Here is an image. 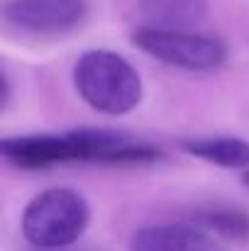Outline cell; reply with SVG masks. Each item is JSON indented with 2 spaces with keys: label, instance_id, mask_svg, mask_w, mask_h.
I'll use <instances>...</instances> for the list:
<instances>
[{
  "label": "cell",
  "instance_id": "5",
  "mask_svg": "<svg viewBox=\"0 0 249 251\" xmlns=\"http://www.w3.org/2000/svg\"><path fill=\"white\" fill-rule=\"evenodd\" d=\"M2 156L17 168H47L81 161L76 132L69 134H22L7 137L0 144Z\"/></svg>",
  "mask_w": 249,
  "mask_h": 251
},
{
  "label": "cell",
  "instance_id": "4",
  "mask_svg": "<svg viewBox=\"0 0 249 251\" xmlns=\"http://www.w3.org/2000/svg\"><path fill=\"white\" fill-rule=\"evenodd\" d=\"M85 10V0H10L5 17L20 32L54 37L79 27Z\"/></svg>",
  "mask_w": 249,
  "mask_h": 251
},
{
  "label": "cell",
  "instance_id": "1",
  "mask_svg": "<svg viewBox=\"0 0 249 251\" xmlns=\"http://www.w3.org/2000/svg\"><path fill=\"white\" fill-rule=\"evenodd\" d=\"M74 81L83 100L103 115H127L142 100L137 69L115 51H85L76 61Z\"/></svg>",
  "mask_w": 249,
  "mask_h": 251
},
{
  "label": "cell",
  "instance_id": "7",
  "mask_svg": "<svg viewBox=\"0 0 249 251\" xmlns=\"http://www.w3.org/2000/svg\"><path fill=\"white\" fill-rule=\"evenodd\" d=\"M208 12V0H139V15L147 27L191 29Z\"/></svg>",
  "mask_w": 249,
  "mask_h": 251
},
{
  "label": "cell",
  "instance_id": "2",
  "mask_svg": "<svg viewBox=\"0 0 249 251\" xmlns=\"http://www.w3.org/2000/svg\"><path fill=\"white\" fill-rule=\"evenodd\" d=\"M90 220L88 202L71 188H49L22 212V234L37 249H66L79 242Z\"/></svg>",
  "mask_w": 249,
  "mask_h": 251
},
{
  "label": "cell",
  "instance_id": "6",
  "mask_svg": "<svg viewBox=\"0 0 249 251\" xmlns=\"http://www.w3.org/2000/svg\"><path fill=\"white\" fill-rule=\"evenodd\" d=\"M130 251H225L222 242L193 222L149 225L132 234Z\"/></svg>",
  "mask_w": 249,
  "mask_h": 251
},
{
  "label": "cell",
  "instance_id": "8",
  "mask_svg": "<svg viewBox=\"0 0 249 251\" xmlns=\"http://www.w3.org/2000/svg\"><path fill=\"white\" fill-rule=\"evenodd\" d=\"M183 151L215 164L222 168H247L249 166V142L240 137H198L183 139Z\"/></svg>",
  "mask_w": 249,
  "mask_h": 251
},
{
  "label": "cell",
  "instance_id": "9",
  "mask_svg": "<svg viewBox=\"0 0 249 251\" xmlns=\"http://www.w3.org/2000/svg\"><path fill=\"white\" fill-rule=\"evenodd\" d=\"M193 225H198L200 229L210 232L220 242L222 239H230V242H245V239H249V212L240 210V207L218 205V207L200 210L193 217Z\"/></svg>",
  "mask_w": 249,
  "mask_h": 251
},
{
  "label": "cell",
  "instance_id": "3",
  "mask_svg": "<svg viewBox=\"0 0 249 251\" xmlns=\"http://www.w3.org/2000/svg\"><path fill=\"white\" fill-rule=\"evenodd\" d=\"M132 42L157 61L183 71H215L227 61V47L222 39L193 29H159L142 25L132 32Z\"/></svg>",
  "mask_w": 249,
  "mask_h": 251
},
{
  "label": "cell",
  "instance_id": "10",
  "mask_svg": "<svg viewBox=\"0 0 249 251\" xmlns=\"http://www.w3.org/2000/svg\"><path fill=\"white\" fill-rule=\"evenodd\" d=\"M39 251H93V249H74V247H66V249H39Z\"/></svg>",
  "mask_w": 249,
  "mask_h": 251
},
{
  "label": "cell",
  "instance_id": "11",
  "mask_svg": "<svg viewBox=\"0 0 249 251\" xmlns=\"http://www.w3.org/2000/svg\"><path fill=\"white\" fill-rule=\"evenodd\" d=\"M242 183L249 188V171H245V176H242Z\"/></svg>",
  "mask_w": 249,
  "mask_h": 251
}]
</instances>
